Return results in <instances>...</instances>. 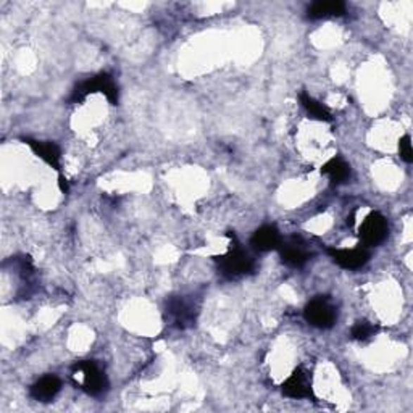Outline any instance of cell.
<instances>
[{
  "label": "cell",
  "instance_id": "obj_1",
  "mask_svg": "<svg viewBox=\"0 0 413 413\" xmlns=\"http://www.w3.org/2000/svg\"><path fill=\"white\" fill-rule=\"evenodd\" d=\"M94 92H102L112 106L118 103V87L115 84L112 76L107 73L92 76V78L82 81L81 84L76 86L73 96H71V102H82L89 94Z\"/></svg>",
  "mask_w": 413,
  "mask_h": 413
},
{
  "label": "cell",
  "instance_id": "obj_2",
  "mask_svg": "<svg viewBox=\"0 0 413 413\" xmlns=\"http://www.w3.org/2000/svg\"><path fill=\"white\" fill-rule=\"evenodd\" d=\"M220 272H222L227 278H239L242 274H247L252 272L253 260L249 253L236 244L234 247L220 257Z\"/></svg>",
  "mask_w": 413,
  "mask_h": 413
},
{
  "label": "cell",
  "instance_id": "obj_3",
  "mask_svg": "<svg viewBox=\"0 0 413 413\" xmlns=\"http://www.w3.org/2000/svg\"><path fill=\"white\" fill-rule=\"evenodd\" d=\"M304 317L307 323H310L312 326L328 329L333 328L336 320H338V310L326 299L318 297V299L308 302L304 310Z\"/></svg>",
  "mask_w": 413,
  "mask_h": 413
},
{
  "label": "cell",
  "instance_id": "obj_4",
  "mask_svg": "<svg viewBox=\"0 0 413 413\" xmlns=\"http://www.w3.org/2000/svg\"><path fill=\"white\" fill-rule=\"evenodd\" d=\"M388 220L379 212H371L365 220H363L359 228L360 239L363 242V246L367 247L379 246L388 238Z\"/></svg>",
  "mask_w": 413,
  "mask_h": 413
},
{
  "label": "cell",
  "instance_id": "obj_5",
  "mask_svg": "<svg viewBox=\"0 0 413 413\" xmlns=\"http://www.w3.org/2000/svg\"><path fill=\"white\" fill-rule=\"evenodd\" d=\"M75 371L82 376V389L89 395H101L107 389L108 383L106 374L97 367L96 362L84 360L75 365Z\"/></svg>",
  "mask_w": 413,
  "mask_h": 413
},
{
  "label": "cell",
  "instance_id": "obj_6",
  "mask_svg": "<svg viewBox=\"0 0 413 413\" xmlns=\"http://www.w3.org/2000/svg\"><path fill=\"white\" fill-rule=\"evenodd\" d=\"M281 390H283L286 398H291V399L313 398L310 373L304 370V368H296V370L291 373V376L283 383Z\"/></svg>",
  "mask_w": 413,
  "mask_h": 413
},
{
  "label": "cell",
  "instance_id": "obj_7",
  "mask_svg": "<svg viewBox=\"0 0 413 413\" xmlns=\"http://www.w3.org/2000/svg\"><path fill=\"white\" fill-rule=\"evenodd\" d=\"M328 253L336 265L345 269H359L370 260V252L365 247H357V249H328Z\"/></svg>",
  "mask_w": 413,
  "mask_h": 413
},
{
  "label": "cell",
  "instance_id": "obj_8",
  "mask_svg": "<svg viewBox=\"0 0 413 413\" xmlns=\"http://www.w3.org/2000/svg\"><path fill=\"white\" fill-rule=\"evenodd\" d=\"M25 142L31 147V151L34 152L41 160H44L47 165H51L53 170L60 172L62 152H60L57 144H53V142H46V141H34V139H26Z\"/></svg>",
  "mask_w": 413,
  "mask_h": 413
},
{
  "label": "cell",
  "instance_id": "obj_9",
  "mask_svg": "<svg viewBox=\"0 0 413 413\" xmlns=\"http://www.w3.org/2000/svg\"><path fill=\"white\" fill-rule=\"evenodd\" d=\"M308 18L312 20H324L333 18V16H343L345 13V4L339 0H318L313 2L307 10Z\"/></svg>",
  "mask_w": 413,
  "mask_h": 413
},
{
  "label": "cell",
  "instance_id": "obj_10",
  "mask_svg": "<svg viewBox=\"0 0 413 413\" xmlns=\"http://www.w3.org/2000/svg\"><path fill=\"white\" fill-rule=\"evenodd\" d=\"M250 244L253 249L258 252H268V250L277 249V247L281 244L279 231L274 227L265 224V227L258 228L255 233H253Z\"/></svg>",
  "mask_w": 413,
  "mask_h": 413
},
{
  "label": "cell",
  "instance_id": "obj_11",
  "mask_svg": "<svg viewBox=\"0 0 413 413\" xmlns=\"http://www.w3.org/2000/svg\"><path fill=\"white\" fill-rule=\"evenodd\" d=\"M60 389H62V381L53 374H47L32 384L31 398L39 402H49L60 393Z\"/></svg>",
  "mask_w": 413,
  "mask_h": 413
},
{
  "label": "cell",
  "instance_id": "obj_12",
  "mask_svg": "<svg viewBox=\"0 0 413 413\" xmlns=\"http://www.w3.org/2000/svg\"><path fill=\"white\" fill-rule=\"evenodd\" d=\"M281 258L286 265L293 268H300L304 267L308 262V252L305 250L304 246H300L296 239L286 242V244H281Z\"/></svg>",
  "mask_w": 413,
  "mask_h": 413
},
{
  "label": "cell",
  "instance_id": "obj_13",
  "mask_svg": "<svg viewBox=\"0 0 413 413\" xmlns=\"http://www.w3.org/2000/svg\"><path fill=\"white\" fill-rule=\"evenodd\" d=\"M322 173L326 174L333 183L339 184V183H344V181L350 176V167L349 163L343 160L341 157H334L323 165Z\"/></svg>",
  "mask_w": 413,
  "mask_h": 413
},
{
  "label": "cell",
  "instance_id": "obj_14",
  "mask_svg": "<svg viewBox=\"0 0 413 413\" xmlns=\"http://www.w3.org/2000/svg\"><path fill=\"white\" fill-rule=\"evenodd\" d=\"M300 103L302 107L305 108V112L310 115L312 118L315 120H320V121H331L333 117L331 113L328 112V108L317 101V99H313L312 96H308L307 92H302L300 94Z\"/></svg>",
  "mask_w": 413,
  "mask_h": 413
},
{
  "label": "cell",
  "instance_id": "obj_15",
  "mask_svg": "<svg viewBox=\"0 0 413 413\" xmlns=\"http://www.w3.org/2000/svg\"><path fill=\"white\" fill-rule=\"evenodd\" d=\"M168 313L173 317V320L178 323V326H184V323L192 322V312L191 307L186 304L183 299H173L168 304Z\"/></svg>",
  "mask_w": 413,
  "mask_h": 413
},
{
  "label": "cell",
  "instance_id": "obj_16",
  "mask_svg": "<svg viewBox=\"0 0 413 413\" xmlns=\"http://www.w3.org/2000/svg\"><path fill=\"white\" fill-rule=\"evenodd\" d=\"M374 333H376V326H373V324L368 322H359L354 328H352V338L357 341L370 339Z\"/></svg>",
  "mask_w": 413,
  "mask_h": 413
},
{
  "label": "cell",
  "instance_id": "obj_17",
  "mask_svg": "<svg viewBox=\"0 0 413 413\" xmlns=\"http://www.w3.org/2000/svg\"><path fill=\"white\" fill-rule=\"evenodd\" d=\"M399 152H400V157L404 158L407 163L413 162V148H412V139H410L409 134L400 137Z\"/></svg>",
  "mask_w": 413,
  "mask_h": 413
}]
</instances>
